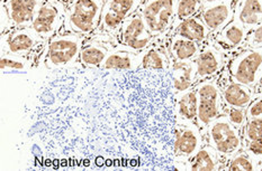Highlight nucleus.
I'll use <instances>...</instances> for the list:
<instances>
[{
    "mask_svg": "<svg viewBox=\"0 0 262 171\" xmlns=\"http://www.w3.org/2000/svg\"><path fill=\"white\" fill-rule=\"evenodd\" d=\"M87 38L80 34L61 32L48 41L39 55L36 66L47 70H60L79 62L81 49Z\"/></svg>",
    "mask_w": 262,
    "mask_h": 171,
    "instance_id": "f257e3e1",
    "label": "nucleus"
},
{
    "mask_svg": "<svg viewBox=\"0 0 262 171\" xmlns=\"http://www.w3.org/2000/svg\"><path fill=\"white\" fill-rule=\"evenodd\" d=\"M66 5L67 17L62 32L93 37L99 28L105 3L102 0H70Z\"/></svg>",
    "mask_w": 262,
    "mask_h": 171,
    "instance_id": "f03ea898",
    "label": "nucleus"
},
{
    "mask_svg": "<svg viewBox=\"0 0 262 171\" xmlns=\"http://www.w3.org/2000/svg\"><path fill=\"white\" fill-rule=\"evenodd\" d=\"M226 68L234 81L258 90L262 87V49L243 47L227 57Z\"/></svg>",
    "mask_w": 262,
    "mask_h": 171,
    "instance_id": "7ed1b4c3",
    "label": "nucleus"
},
{
    "mask_svg": "<svg viewBox=\"0 0 262 171\" xmlns=\"http://www.w3.org/2000/svg\"><path fill=\"white\" fill-rule=\"evenodd\" d=\"M205 142L217 151L225 162L243 150L242 132L233 125L225 114L215 119L205 131Z\"/></svg>",
    "mask_w": 262,
    "mask_h": 171,
    "instance_id": "20e7f679",
    "label": "nucleus"
},
{
    "mask_svg": "<svg viewBox=\"0 0 262 171\" xmlns=\"http://www.w3.org/2000/svg\"><path fill=\"white\" fill-rule=\"evenodd\" d=\"M193 89L198 99V113L196 123L205 133L208 124L225 113V103L217 75L199 81Z\"/></svg>",
    "mask_w": 262,
    "mask_h": 171,
    "instance_id": "39448f33",
    "label": "nucleus"
},
{
    "mask_svg": "<svg viewBox=\"0 0 262 171\" xmlns=\"http://www.w3.org/2000/svg\"><path fill=\"white\" fill-rule=\"evenodd\" d=\"M177 0H144L139 8L155 41H169L176 13Z\"/></svg>",
    "mask_w": 262,
    "mask_h": 171,
    "instance_id": "423d86ee",
    "label": "nucleus"
},
{
    "mask_svg": "<svg viewBox=\"0 0 262 171\" xmlns=\"http://www.w3.org/2000/svg\"><path fill=\"white\" fill-rule=\"evenodd\" d=\"M45 44L32 27L16 28L2 35V54L33 57L37 63Z\"/></svg>",
    "mask_w": 262,
    "mask_h": 171,
    "instance_id": "0eeeda50",
    "label": "nucleus"
},
{
    "mask_svg": "<svg viewBox=\"0 0 262 171\" xmlns=\"http://www.w3.org/2000/svg\"><path fill=\"white\" fill-rule=\"evenodd\" d=\"M206 145L205 135L197 123L178 124L174 128L173 160L177 169H185L186 163Z\"/></svg>",
    "mask_w": 262,
    "mask_h": 171,
    "instance_id": "6e6552de",
    "label": "nucleus"
},
{
    "mask_svg": "<svg viewBox=\"0 0 262 171\" xmlns=\"http://www.w3.org/2000/svg\"><path fill=\"white\" fill-rule=\"evenodd\" d=\"M144 0H107L101 13L98 31L95 35L117 39L123 22L136 13Z\"/></svg>",
    "mask_w": 262,
    "mask_h": 171,
    "instance_id": "1a4fd4ad",
    "label": "nucleus"
},
{
    "mask_svg": "<svg viewBox=\"0 0 262 171\" xmlns=\"http://www.w3.org/2000/svg\"><path fill=\"white\" fill-rule=\"evenodd\" d=\"M67 17V5L59 0H45L33 20L32 28L44 42L63 31Z\"/></svg>",
    "mask_w": 262,
    "mask_h": 171,
    "instance_id": "9d476101",
    "label": "nucleus"
},
{
    "mask_svg": "<svg viewBox=\"0 0 262 171\" xmlns=\"http://www.w3.org/2000/svg\"><path fill=\"white\" fill-rule=\"evenodd\" d=\"M117 42L119 46L141 53L155 42V36L146 27L139 11H136L123 22L117 35Z\"/></svg>",
    "mask_w": 262,
    "mask_h": 171,
    "instance_id": "9b49d317",
    "label": "nucleus"
},
{
    "mask_svg": "<svg viewBox=\"0 0 262 171\" xmlns=\"http://www.w3.org/2000/svg\"><path fill=\"white\" fill-rule=\"evenodd\" d=\"M118 45L117 39L94 35L93 37L87 38L84 43L80 56H79V63L86 68H93V70L99 68L100 70L107 55Z\"/></svg>",
    "mask_w": 262,
    "mask_h": 171,
    "instance_id": "f8f14e48",
    "label": "nucleus"
},
{
    "mask_svg": "<svg viewBox=\"0 0 262 171\" xmlns=\"http://www.w3.org/2000/svg\"><path fill=\"white\" fill-rule=\"evenodd\" d=\"M217 77L225 105L231 107H246L247 109L255 98V93H257L255 90L234 81L227 72L226 65Z\"/></svg>",
    "mask_w": 262,
    "mask_h": 171,
    "instance_id": "ddd939ff",
    "label": "nucleus"
},
{
    "mask_svg": "<svg viewBox=\"0 0 262 171\" xmlns=\"http://www.w3.org/2000/svg\"><path fill=\"white\" fill-rule=\"evenodd\" d=\"M227 55L216 46L210 39L203 45L201 53L196 57L197 81H203L209 77L219 75L226 65Z\"/></svg>",
    "mask_w": 262,
    "mask_h": 171,
    "instance_id": "4468645a",
    "label": "nucleus"
},
{
    "mask_svg": "<svg viewBox=\"0 0 262 171\" xmlns=\"http://www.w3.org/2000/svg\"><path fill=\"white\" fill-rule=\"evenodd\" d=\"M234 3L235 0H222L219 3L203 6L199 16L212 34V37L233 21Z\"/></svg>",
    "mask_w": 262,
    "mask_h": 171,
    "instance_id": "2eb2a0df",
    "label": "nucleus"
},
{
    "mask_svg": "<svg viewBox=\"0 0 262 171\" xmlns=\"http://www.w3.org/2000/svg\"><path fill=\"white\" fill-rule=\"evenodd\" d=\"M45 0H8L5 6L10 19L9 31L16 30V28L31 27L38 9L41 8Z\"/></svg>",
    "mask_w": 262,
    "mask_h": 171,
    "instance_id": "dca6fc26",
    "label": "nucleus"
},
{
    "mask_svg": "<svg viewBox=\"0 0 262 171\" xmlns=\"http://www.w3.org/2000/svg\"><path fill=\"white\" fill-rule=\"evenodd\" d=\"M249 30L236 21H231L223 30L212 37V41L216 44L222 52L229 57L236 50L244 47V43L248 36Z\"/></svg>",
    "mask_w": 262,
    "mask_h": 171,
    "instance_id": "f3484780",
    "label": "nucleus"
},
{
    "mask_svg": "<svg viewBox=\"0 0 262 171\" xmlns=\"http://www.w3.org/2000/svg\"><path fill=\"white\" fill-rule=\"evenodd\" d=\"M142 52H134L123 46H116L107 55L100 70L102 71H125L134 72L140 70Z\"/></svg>",
    "mask_w": 262,
    "mask_h": 171,
    "instance_id": "a211bd4d",
    "label": "nucleus"
},
{
    "mask_svg": "<svg viewBox=\"0 0 262 171\" xmlns=\"http://www.w3.org/2000/svg\"><path fill=\"white\" fill-rule=\"evenodd\" d=\"M171 65L172 62L170 59L167 42L155 41L142 52L140 66L142 70L170 72Z\"/></svg>",
    "mask_w": 262,
    "mask_h": 171,
    "instance_id": "6ab92c4d",
    "label": "nucleus"
},
{
    "mask_svg": "<svg viewBox=\"0 0 262 171\" xmlns=\"http://www.w3.org/2000/svg\"><path fill=\"white\" fill-rule=\"evenodd\" d=\"M176 123H196L198 113V99L196 90H189L174 94Z\"/></svg>",
    "mask_w": 262,
    "mask_h": 171,
    "instance_id": "aec40b11",
    "label": "nucleus"
},
{
    "mask_svg": "<svg viewBox=\"0 0 262 171\" xmlns=\"http://www.w3.org/2000/svg\"><path fill=\"white\" fill-rule=\"evenodd\" d=\"M173 93L189 90L195 87L197 81V66L195 61L173 62L170 68Z\"/></svg>",
    "mask_w": 262,
    "mask_h": 171,
    "instance_id": "412c9836",
    "label": "nucleus"
},
{
    "mask_svg": "<svg viewBox=\"0 0 262 171\" xmlns=\"http://www.w3.org/2000/svg\"><path fill=\"white\" fill-rule=\"evenodd\" d=\"M233 20L248 30L262 24V0H235Z\"/></svg>",
    "mask_w": 262,
    "mask_h": 171,
    "instance_id": "4be33fe9",
    "label": "nucleus"
},
{
    "mask_svg": "<svg viewBox=\"0 0 262 171\" xmlns=\"http://www.w3.org/2000/svg\"><path fill=\"white\" fill-rule=\"evenodd\" d=\"M184 170L214 171L224 170V160L220 153L209 145H204L195 156L186 163Z\"/></svg>",
    "mask_w": 262,
    "mask_h": 171,
    "instance_id": "5701e85b",
    "label": "nucleus"
},
{
    "mask_svg": "<svg viewBox=\"0 0 262 171\" xmlns=\"http://www.w3.org/2000/svg\"><path fill=\"white\" fill-rule=\"evenodd\" d=\"M203 45L174 34L168 41V49L171 62L195 61L202 50Z\"/></svg>",
    "mask_w": 262,
    "mask_h": 171,
    "instance_id": "b1692460",
    "label": "nucleus"
},
{
    "mask_svg": "<svg viewBox=\"0 0 262 171\" xmlns=\"http://www.w3.org/2000/svg\"><path fill=\"white\" fill-rule=\"evenodd\" d=\"M174 34H178L182 37L202 45L206 44L212 39V34H210L206 25L204 24L199 14L182 21Z\"/></svg>",
    "mask_w": 262,
    "mask_h": 171,
    "instance_id": "393cba45",
    "label": "nucleus"
},
{
    "mask_svg": "<svg viewBox=\"0 0 262 171\" xmlns=\"http://www.w3.org/2000/svg\"><path fill=\"white\" fill-rule=\"evenodd\" d=\"M202 8H203L202 0H177L174 19H173L171 33H170V37L174 35L177 28L179 27V25L182 21L190 18V17L198 15L201 13Z\"/></svg>",
    "mask_w": 262,
    "mask_h": 171,
    "instance_id": "a878e982",
    "label": "nucleus"
},
{
    "mask_svg": "<svg viewBox=\"0 0 262 171\" xmlns=\"http://www.w3.org/2000/svg\"><path fill=\"white\" fill-rule=\"evenodd\" d=\"M34 66H36V61L33 57H25L13 54H2L0 67H2L3 73L28 72Z\"/></svg>",
    "mask_w": 262,
    "mask_h": 171,
    "instance_id": "bb28decb",
    "label": "nucleus"
},
{
    "mask_svg": "<svg viewBox=\"0 0 262 171\" xmlns=\"http://www.w3.org/2000/svg\"><path fill=\"white\" fill-rule=\"evenodd\" d=\"M224 170L252 171V170H258V164L251 157L248 155V152L243 149L242 151L236 153L235 156H233L225 162Z\"/></svg>",
    "mask_w": 262,
    "mask_h": 171,
    "instance_id": "cd10ccee",
    "label": "nucleus"
},
{
    "mask_svg": "<svg viewBox=\"0 0 262 171\" xmlns=\"http://www.w3.org/2000/svg\"><path fill=\"white\" fill-rule=\"evenodd\" d=\"M243 142L262 140V118L248 119L246 127L242 131Z\"/></svg>",
    "mask_w": 262,
    "mask_h": 171,
    "instance_id": "c85d7f7f",
    "label": "nucleus"
},
{
    "mask_svg": "<svg viewBox=\"0 0 262 171\" xmlns=\"http://www.w3.org/2000/svg\"><path fill=\"white\" fill-rule=\"evenodd\" d=\"M224 114L226 116V118L229 119V121L242 132L248 121L246 107L226 106Z\"/></svg>",
    "mask_w": 262,
    "mask_h": 171,
    "instance_id": "c756f323",
    "label": "nucleus"
},
{
    "mask_svg": "<svg viewBox=\"0 0 262 171\" xmlns=\"http://www.w3.org/2000/svg\"><path fill=\"white\" fill-rule=\"evenodd\" d=\"M244 47L262 49V24L249 30Z\"/></svg>",
    "mask_w": 262,
    "mask_h": 171,
    "instance_id": "7c9ffc66",
    "label": "nucleus"
},
{
    "mask_svg": "<svg viewBox=\"0 0 262 171\" xmlns=\"http://www.w3.org/2000/svg\"><path fill=\"white\" fill-rule=\"evenodd\" d=\"M255 98L247 107V117L248 119L262 118V87L255 90Z\"/></svg>",
    "mask_w": 262,
    "mask_h": 171,
    "instance_id": "2f4dec72",
    "label": "nucleus"
},
{
    "mask_svg": "<svg viewBox=\"0 0 262 171\" xmlns=\"http://www.w3.org/2000/svg\"><path fill=\"white\" fill-rule=\"evenodd\" d=\"M243 149L248 152V155L251 157L259 166V162L262 160V140H252L243 142Z\"/></svg>",
    "mask_w": 262,
    "mask_h": 171,
    "instance_id": "473e14b6",
    "label": "nucleus"
},
{
    "mask_svg": "<svg viewBox=\"0 0 262 171\" xmlns=\"http://www.w3.org/2000/svg\"><path fill=\"white\" fill-rule=\"evenodd\" d=\"M9 24L10 19L7 8L5 5H2V35L9 31Z\"/></svg>",
    "mask_w": 262,
    "mask_h": 171,
    "instance_id": "72a5a7b5",
    "label": "nucleus"
},
{
    "mask_svg": "<svg viewBox=\"0 0 262 171\" xmlns=\"http://www.w3.org/2000/svg\"><path fill=\"white\" fill-rule=\"evenodd\" d=\"M219 2H222V0H202L203 6H207V5L214 4V3H219Z\"/></svg>",
    "mask_w": 262,
    "mask_h": 171,
    "instance_id": "f704fd0d",
    "label": "nucleus"
},
{
    "mask_svg": "<svg viewBox=\"0 0 262 171\" xmlns=\"http://www.w3.org/2000/svg\"><path fill=\"white\" fill-rule=\"evenodd\" d=\"M59 2H62V3H64V4H67V3H69L70 0H59Z\"/></svg>",
    "mask_w": 262,
    "mask_h": 171,
    "instance_id": "c9c22d12",
    "label": "nucleus"
},
{
    "mask_svg": "<svg viewBox=\"0 0 262 171\" xmlns=\"http://www.w3.org/2000/svg\"><path fill=\"white\" fill-rule=\"evenodd\" d=\"M7 2H8V0H2V5H5Z\"/></svg>",
    "mask_w": 262,
    "mask_h": 171,
    "instance_id": "e433bc0d",
    "label": "nucleus"
},
{
    "mask_svg": "<svg viewBox=\"0 0 262 171\" xmlns=\"http://www.w3.org/2000/svg\"><path fill=\"white\" fill-rule=\"evenodd\" d=\"M102 2H104V3H106V2H107V0H102Z\"/></svg>",
    "mask_w": 262,
    "mask_h": 171,
    "instance_id": "4c0bfd02",
    "label": "nucleus"
}]
</instances>
